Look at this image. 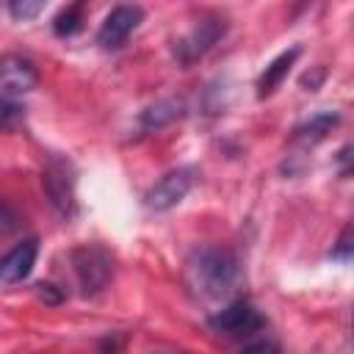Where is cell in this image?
I'll list each match as a JSON object with an SVG mask.
<instances>
[{"label":"cell","instance_id":"cell-1","mask_svg":"<svg viewBox=\"0 0 354 354\" xmlns=\"http://www.w3.org/2000/svg\"><path fill=\"white\" fill-rule=\"evenodd\" d=\"M185 271H188V285L202 299H227L241 279L235 254L218 246L194 249Z\"/></svg>","mask_w":354,"mask_h":354},{"label":"cell","instance_id":"cell-2","mask_svg":"<svg viewBox=\"0 0 354 354\" xmlns=\"http://www.w3.org/2000/svg\"><path fill=\"white\" fill-rule=\"evenodd\" d=\"M41 188L50 199V205L64 216H75V169L66 158L50 155L44 169H41Z\"/></svg>","mask_w":354,"mask_h":354},{"label":"cell","instance_id":"cell-3","mask_svg":"<svg viewBox=\"0 0 354 354\" xmlns=\"http://www.w3.org/2000/svg\"><path fill=\"white\" fill-rule=\"evenodd\" d=\"M72 266H75L77 282L83 288V296L100 293L113 277V257L97 243H86V246L75 249L72 252Z\"/></svg>","mask_w":354,"mask_h":354},{"label":"cell","instance_id":"cell-4","mask_svg":"<svg viewBox=\"0 0 354 354\" xmlns=\"http://www.w3.org/2000/svg\"><path fill=\"white\" fill-rule=\"evenodd\" d=\"M227 33V22L221 17H202L185 36H180L174 41V58L183 66H191L194 61H199L202 55H207L213 50V44Z\"/></svg>","mask_w":354,"mask_h":354},{"label":"cell","instance_id":"cell-5","mask_svg":"<svg viewBox=\"0 0 354 354\" xmlns=\"http://www.w3.org/2000/svg\"><path fill=\"white\" fill-rule=\"evenodd\" d=\"M210 329L227 337H246L257 329L266 326V318L249 304V301H232L224 310H218L216 315H210Z\"/></svg>","mask_w":354,"mask_h":354},{"label":"cell","instance_id":"cell-6","mask_svg":"<svg viewBox=\"0 0 354 354\" xmlns=\"http://www.w3.org/2000/svg\"><path fill=\"white\" fill-rule=\"evenodd\" d=\"M191 185H194V169H188V166L171 169L147 191V207L155 210V213L171 210L174 205H180L185 199Z\"/></svg>","mask_w":354,"mask_h":354},{"label":"cell","instance_id":"cell-7","mask_svg":"<svg viewBox=\"0 0 354 354\" xmlns=\"http://www.w3.org/2000/svg\"><path fill=\"white\" fill-rule=\"evenodd\" d=\"M141 19H144L141 6H116V8H111V14L102 19V25L97 30V44L102 50H119L130 39V33L141 25Z\"/></svg>","mask_w":354,"mask_h":354},{"label":"cell","instance_id":"cell-8","mask_svg":"<svg viewBox=\"0 0 354 354\" xmlns=\"http://www.w3.org/2000/svg\"><path fill=\"white\" fill-rule=\"evenodd\" d=\"M36 83H39V69L30 58L17 53L0 55V94L6 97L28 94L30 88H36Z\"/></svg>","mask_w":354,"mask_h":354},{"label":"cell","instance_id":"cell-9","mask_svg":"<svg viewBox=\"0 0 354 354\" xmlns=\"http://www.w3.org/2000/svg\"><path fill=\"white\" fill-rule=\"evenodd\" d=\"M36 254H39V241L36 238H28V241L17 243L11 252H6L0 257V282H8V285L22 282L33 271Z\"/></svg>","mask_w":354,"mask_h":354},{"label":"cell","instance_id":"cell-10","mask_svg":"<svg viewBox=\"0 0 354 354\" xmlns=\"http://www.w3.org/2000/svg\"><path fill=\"white\" fill-rule=\"evenodd\" d=\"M185 113V105L183 100H174V97H166V100H158L152 105H147L138 116V127L141 133H152V130H160L166 124H171L174 119H180Z\"/></svg>","mask_w":354,"mask_h":354},{"label":"cell","instance_id":"cell-11","mask_svg":"<svg viewBox=\"0 0 354 354\" xmlns=\"http://www.w3.org/2000/svg\"><path fill=\"white\" fill-rule=\"evenodd\" d=\"M299 47H290V50H285V53H279L268 66H266V72L260 75V80H257V94L260 97H268L282 80H285V75L290 72V66H293V61L299 58Z\"/></svg>","mask_w":354,"mask_h":354},{"label":"cell","instance_id":"cell-12","mask_svg":"<svg viewBox=\"0 0 354 354\" xmlns=\"http://www.w3.org/2000/svg\"><path fill=\"white\" fill-rule=\"evenodd\" d=\"M340 124V113L335 111H321L315 116H310L304 124L296 127V138L301 144H318L321 138H326V133H332V127Z\"/></svg>","mask_w":354,"mask_h":354},{"label":"cell","instance_id":"cell-13","mask_svg":"<svg viewBox=\"0 0 354 354\" xmlns=\"http://www.w3.org/2000/svg\"><path fill=\"white\" fill-rule=\"evenodd\" d=\"M83 28V3H72L66 6L55 19H53V30L55 36H75Z\"/></svg>","mask_w":354,"mask_h":354},{"label":"cell","instance_id":"cell-14","mask_svg":"<svg viewBox=\"0 0 354 354\" xmlns=\"http://www.w3.org/2000/svg\"><path fill=\"white\" fill-rule=\"evenodd\" d=\"M19 127H25V108L17 100L0 94V133H17Z\"/></svg>","mask_w":354,"mask_h":354},{"label":"cell","instance_id":"cell-15","mask_svg":"<svg viewBox=\"0 0 354 354\" xmlns=\"http://www.w3.org/2000/svg\"><path fill=\"white\" fill-rule=\"evenodd\" d=\"M8 11H11V17L14 19H33V17H39L41 11H44V3H39V0H14V3H8Z\"/></svg>","mask_w":354,"mask_h":354},{"label":"cell","instance_id":"cell-16","mask_svg":"<svg viewBox=\"0 0 354 354\" xmlns=\"http://www.w3.org/2000/svg\"><path fill=\"white\" fill-rule=\"evenodd\" d=\"M19 224H22L19 213H17L6 199H0V238H6V235H11V232H17V230H19Z\"/></svg>","mask_w":354,"mask_h":354},{"label":"cell","instance_id":"cell-17","mask_svg":"<svg viewBox=\"0 0 354 354\" xmlns=\"http://www.w3.org/2000/svg\"><path fill=\"white\" fill-rule=\"evenodd\" d=\"M332 257H335V260H348V257H351V227L343 230L337 246L332 249Z\"/></svg>","mask_w":354,"mask_h":354},{"label":"cell","instance_id":"cell-18","mask_svg":"<svg viewBox=\"0 0 354 354\" xmlns=\"http://www.w3.org/2000/svg\"><path fill=\"white\" fill-rule=\"evenodd\" d=\"M324 66H315L313 72H304V77H301V86L307 88V91H315L318 86H321V80H324Z\"/></svg>","mask_w":354,"mask_h":354},{"label":"cell","instance_id":"cell-19","mask_svg":"<svg viewBox=\"0 0 354 354\" xmlns=\"http://www.w3.org/2000/svg\"><path fill=\"white\" fill-rule=\"evenodd\" d=\"M241 354H279V348L274 343H254V346L243 348Z\"/></svg>","mask_w":354,"mask_h":354}]
</instances>
